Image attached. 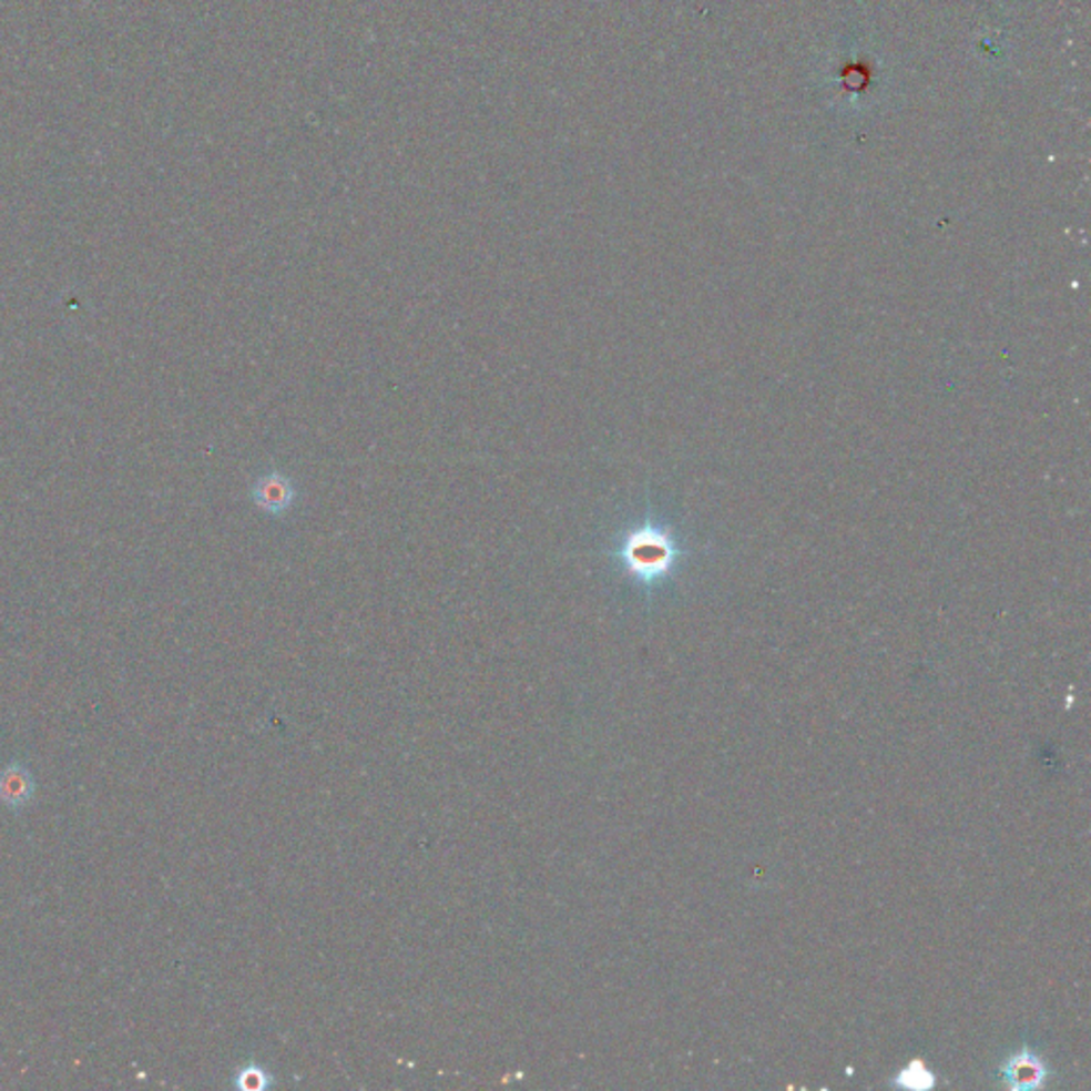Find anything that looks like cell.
<instances>
[{
  "mask_svg": "<svg viewBox=\"0 0 1091 1091\" xmlns=\"http://www.w3.org/2000/svg\"><path fill=\"white\" fill-rule=\"evenodd\" d=\"M670 540L653 527L633 529L616 548V559L635 580L651 584L672 565Z\"/></svg>",
  "mask_w": 1091,
  "mask_h": 1091,
  "instance_id": "1",
  "label": "cell"
},
{
  "mask_svg": "<svg viewBox=\"0 0 1091 1091\" xmlns=\"http://www.w3.org/2000/svg\"><path fill=\"white\" fill-rule=\"evenodd\" d=\"M1000 1077L1012 1091L1042 1090L1049 1081V1065L1037 1051L1023 1047L1000 1065Z\"/></svg>",
  "mask_w": 1091,
  "mask_h": 1091,
  "instance_id": "2",
  "label": "cell"
},
{
  "mask_svg": "<svg viewBox=\"0 0 1091 1091\" xmlns=\"http://www.w3.org/2000/svg\"><path fill=\"white\" fill-rule=\"evenodd\" d=\"M297 499L295 482L284 471H267L252 487V501L267 514H286Z\"/></svg>",
  "mask_w": 1091,
  "mask_h": 1091,
  "instance_id": "3",
  "label": "cell"
},
{
  "mask_svg": "<svg viewBox=\"0 0 1091 1091\" xmlns=\"http://www.w3.org/2000/svg\"><path fill=\"white\" fill-rule=\"evenodd\" d=\"M34 795V781L24 765H9L0 772V802L9 808H22Z\"/></svg>",
  "mask_w": 1091,
  "mask_h": 1091,
  "instance_id": "4",
  "label": "cell"
},
{
  "mask_svg": "<svg viewBox=\"0 0 1091 1091\" xmlns=\"http://www.w3.org/2000/svg\"><path fill=\"white\" fill-rule=\"evenodd\" d=\"M235 1085H237L239 1090L244 1091L267 1090V1088L272 1085V1074H269L263 1065H244V1068L237 1072V1081H235Z\"/></svg>",
  "mask_w": 1091,
  "mask_h": 1091,
  "instance_id": "5",
  "label": "cell"
},
{
  "mask_svg": "<svg viewBox=\"0 0 1091 1091\" xmlns=\"http://www.w3.org/2000/svg\"><path fill=\"white\" fill-rule=\"evenodd\" d=\"M924 1079L928 1081H934V1074L929 1072L926 1064L921 1060H912L910 1064L906 1065L901 1070L900 1074L896 1077V1085L898 1088H910V1090H926L929 1088L928 1083H924Z\"/></svg>",
  "mask_w": 1091,
  "mask_h": 1091,
  "instance_id": "6",
  "label": "cell"
}]
</instances>
